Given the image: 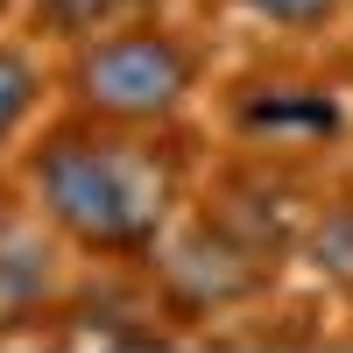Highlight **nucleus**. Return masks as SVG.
Here are the masks:
<instances>
[{
    "label": "nucleus",
    "mask_w": 353,
    "mask_h": 353,
    "mask_svg": "<svg viewBox=\"0 0 353 353\" xmlns=\"http://www.w3.org/2000/svg\"><path fill=\"white\" fill-rule=\"evenodd\" d=\"M14 8H21V0H0V28H8V21H14Z\"/></svg>",
    "instance_id": "nucleus-11"
},
{
    "label": "nucleus",
    "mask_w": 353,
    "mask_h": 353,
    "mask_svg": "<svg viewBox=\"0 0 353 353\" xmlns=\"http://www.w3.org/2000/svg\"><path fill=\"white\" fill-rule=\"evenodd\" d=\"M149 8H176V0H21L8 28H21V36H36L43 50L64 57L78 43H92L99 28L128 21V14H149Z\"/></svg>",
    "instance_id": "nucleus-9"
},
{
    "label": "nucleus",
    "mask_w": 353,
    "mask_h": 353,
    "mask_svg": "<svg viewBox=\"0 0 353 353\" xmlns=\"http://www.w3.org/2000/svg\"><path fill=\"white\" fill-rule=\"evenodd\" d=\"M339 339H346V346H353V311H346V318H339Z\"/></svg>",
    "instance_id": "nucleus-12"
},
{
    "label": "nucleus",
    "mask_w": 353,
    "mask_h": 353,
    "mask_svg": "<svg viewBox=\"0 0 353 353\" xmlns=\"http://www.w3.org/2000/svg\"><path fill=\"white\" fill-rule=\"evenodd\" d=\"M290 276L311 297H325L339 318L353 311V163L325 176V191L311 198V219L290 248Z\"/></svg>",
    "instance_id": "nucleus-6"
},
{
    "label": "nucleus",
    "mask_w": 353,
    "mask_h": 353,
    "mask_svg": "<svg viewBox=\"0 0 353 353\" xmlns=\"http://www.w3.org/2000/svg\"><path fill=\"white\" fill-rule=\"evenodd\" d=\"M219 64H226L219 36L198 8L191 14L149 8L57 57V99L71 113L121 121V128H184L205 121Z\"/></svg>",
    "instance_id": "nucleus-3"
},
{
    "label": "nucleus",
    "mask_w": 353,
    "mask_h": 353,
    "mask_svg": "<svg viewBox=\"0 0 353 353\" xmlns=\"http://www.w3.org/2000/svg\"><path fill=\"white\" fill-rule=\"evenodd\" d=\"M71 283H78L71 241L36 212V198H28L14 184V170L0 163V332L14 346L21 339H50Z\"/></svg>",
    "instance_id": "nucleus-5"
},
{
    "label": "nucleus",
    "mask_w": 353,
    "mask_h": 353,
    "mask_svg": "<svg viewBox=\"0 0 353 353\" xmlns=\"http://www.w3.org/2000/svg\"><path fill=\"white\" fill-rule=\"evenodd\" d=\"M212 163V128H121L57 106L8 163L36 212L71 241L78 261L149 269L170 226L191 212L198 176Z\"/></svg>",
    "instance_id": "nucleus-1"
},
{
    "label": "nucleus",
    "mask_w": 353,
    "mask_h": 353,
    "mask_svg": "<svg viewBox=\"0 0 353 353\" xmlns=\"http://www.w3.org/2000/svg\"><path fill=\"white\" fill-rule=\"evenodd\" d=\"M205 128L219 149L332 176L353 163V71L332 43H254L219 64Z\"/></svg>",
    "instance_id": "nucleus-2"
},
{
    "label": "nucleus",
    "mask_w": 353,
    "mask_h": 353,
    "mask_svg": "<svg viewBox=\"0 0 353 353\" xmlns=\"http://www.w3.org/2000/svg\"><path fill=\"white\" fill-rule=\"evenodd\" d=\"M57 106H64L57 99V50H43L21 28H0V163H14L21 141Z\"/></svg>",
    "instance_id": "nucleus-7"
},
{
    "label": "nucleus",
    "mask_w": 353,
    "mask_h": 353,
    "mask_svg": "<svg viewBox=\"0 0 353 353\" xmlns=\"http://www.w3.org/2000/svg\"><path fill=\"white\" fill-rule=\"evenodd\" d=\"M149 276H156V297H163L170 325L184 339L212 332V325H233V318L261 311L269 297H283V290L297 283L283 254L241 241V233H226L219 219H205L198 205L170 226V241L156 248Z\"/></svg>",
    "instance_id": "nucleus-4"
},
{
    "label": "nucleus",
    "mask_w": 353,
    "mask_h": 353,
    "mask_svg": "<svg viewBox=\"0 0 353 353\" xmlns=\"http://www.w3.org/2000/svg\"><path fill=\"white\" fill-rule=\"evenodd\" d=\"M332 50H339V57H346V71H353V21H346V36H339V43H332Z\"/></svg>",
    "instance_id": "nucleus-10"
},
{
    "label": "nucleus",
    "mask_w": 353,
    "mask_h": 353,
    "mask_svg": "<svg viewBox=\"0 0 353 353\" xmlns=\"http://www.w3.org/2000/svg\"><path fill=\"white\" fill-rule=\"evenodd\" d=\"M212 28H248L254 43H339L353 0H191Z\"/></svg>",
    "instance_id": "nucleus-8"
}]
</instances>
